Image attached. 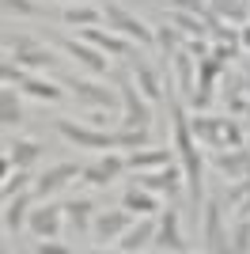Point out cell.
Instances as JSON below:
<instances>
[{
	"mask_svg": "<svg viewBox=\"0 0 250 254\" xmlns=\"http://www.w3.org/2000/svg\"><path fill=\"white\" fill-rule=\"evenodd\" d=\"M201 235H205V251H212V254L231 251V239L224 232V205L220 201H205V228H201Z\"/></svg>",
	"mask_w": 250,
	"mask_h": 254,
	"instance_id": "ba28073f",
	"label": "cell"
},
{
	"mask_svg": "<svg viewBox=\"0 0 250 254\" xmlns=\"http://www.w3.org/2000/svg\"><path fill=\"white\" fill-rule=\"evenodd\" d=\"M83 167H76V163H57V167H50V171H42L38 179H34V197H42V201H46V197H50V193H57L64 186V182L68 179H76V175H80Z\"/></svg>",
	"mask_w": 250,
	"mask_h": 254,
	"instance_id": "e0dca14e",
	"label": "cell"
},
{
	"mask_svg": "<svg viewBox=\"0 0 250 254\" xmlns=\"http://www.w3.org/2000/svg\"><path fill=\"white\" fill-rule=\"evenodd\" d=\"M239 216H250V193H247V201L239 205Z\"/></svg>",
	"mask_w": 250,
	"mask_h": 254,
	"instance_id": "7bdbcfd3",
	"label": "cell"
},
{
	"mask_svg": "<svg viewBox=\"0 0 250 254\" xmlns=\"http://www.w3.org/2000/svg\"><path fill=\"white\" fill-rule=\"evenodd\" d=\"M0 80H4V84H15V87H19L23 80H27V68H23L19 61H11V57H8V61L0 64Z\"/></svg>",
	"mask_w": 250,
	"mask_h": 254,
	"instance_id": "8d00e7d4",
	"label": "cell"
},
{
	"mask_svg": "<svg viewBox=\"0 0 250 254\" xmlns=\"http://www.w3.org/2000/svg\"><path fill=\"white\" fill-rule=\"evenodd\" d=\"M133 228V212L125 209H106V212H99L95 216V235L103 239V243H114V239H122L125 232Z\"/></svg>",
	"mask_w": 250,
	"mask_h": 254,
	"instance_id": "5bb4252c",
	"label": "cell"
},
{
	"mask_svg": "<svg viewBox=\"0 0 250 254\" xmlns=\"http://www.w3.org/2000/svg\"><path fill=\"white\" fill-rule=\"evenodd\" d=\"M152 247H156V251H171V254L189 251V243L182 239V232H178V212H175V209H163V212H159V224H156V239H152Z\"/></svg>",
	"mask_w": 250,
	"mask_h": 254,
	"instance_id": "4fadbf2b",
	"label": "cell"
},
{
	"mask_svg": "<svg viewBox=\"0 0 250 254\" xmlns=\"http://www.w3.org/2000/svg\"><path fill=\"white\" fill-rule=\"evenodd\" d=\"M167 19L175 23V27L186 34V38H205V34H208V23L201 19V15H193V11H178V8H171V15H167Z\"/></svg>",
	"mask_w": 250,
	"mask_h": 254,
	"instance_id": "4316f807",
	"label": "cell"
},
{
	"mask_svg": "<svg viewBox=\"0 0 250 254\" xmlns=\"http://www.w3.org/2000/svg\"><path fill=\"white\" fill-rule=\"evenodd\" d=\"M212 167L220 171V175H228V179H247L250 175V148H216L212 152Z\"/></svg>",
	"mask_w": 250,
	"mask_h": 254,
	"instance_id": "2e32d148",
	"label": "cell"
},
{
	"mask_svg": "<svg viewBox=\"0 0 250 254\" xmlns=\"http://www.w3.org/2000/svg\"><path fill=\"white\" fill-rule=\"evenodd\" d=\"M167 4H171V8H178V11H193V15H201L208 27L216 23V15H212V8H208L205 0H167Z\"/></svg>",
	"mask_w": 250,
	"mask_h": 254,
	"instance_id": "e575fe53",
	"label": "cell"
},
{
	"mask_svg": "<svg viewBox=\"0 0 250 254\" xmlns=\"http://www.w3.org/2000/svg\"><path fill=\"white\" fill-rule=\"evenodd\" d=\"M19 91H27V95H34V99H50V103H57V99L64 95L57 84H46V80H34V76H27V80H23Z\"/></svg>",
	"mask_w": 250,
	"mask_h": 254,
	"instance_id": "1f68e13d",
	"label": "cell"
},
{
	"mask_svg": "<svg viewBox=\"0 0 250 254\" xmlns=\"http://www.w3.org/2000/svg\"><path fill=\"white\" fill-rule=\"evenodd\" d=\"M175 61V76H178V87H182V95H189L193 99V91H197V80H193V68H197V57L182 46V50L171 57Z\"/></svg>",
	"mask_w": 250,
	"mask_h": 254,
	"instance_id": "cb8c5ba5",
	"label": "cell"
},
{
	"mask_svg": "<svg viewBox=\"0 0 250 254\" xmlns=\"http://www.w3.org/2000/svg\"><path fill=\"white\" fill-rule=\"evenodd\" d=\"M125 167H129V163H125V156H118V152H106L99 163H91V167H83V171H80V179L87 182V186H110V182H114Z\"/></svg>",
	"mask_w": 250,
	"mask_h": 254,
	"instance_id": "9a60e30c",
	"label": "cell"
},
{
	"mask_svg": "<svg viewBox=\"0 0 250 254\" xmlns=\"http://www.w3.org/2000/svg\"><path fill=\"white\" fill-rule=\"evenodd\" d=\"M103 23L110 27V31L125 34V38H133L136 46H152V42H156V31H152V27H144L133 11H125L122 4H114V0H106V4H103Z\"/></svg>",
	"mask_w": 250,
	"mask_h": 254,
	"instance_id": "277c9868",
	"label": "cell"
},
{
	"mask_svg": "<svg viewBox=\"0 0 250 254\" xmlns=\"http://www.w3.org/2000/svg\"><path fill=\"white\" fill-rule=\"evenodd\" d=\"M182 38H186V34L178 31L175 23H171V27H159V31H156V46L163 50V57H175V53L182 50V46H186Z\"/></svg>",
	"mask_w": 250,
	"mask_h": 254,
	"instance_id": "f546056e",
	"label": "cell"
},
{
	"mask_svg": "<svg viewBox=\"0 0 250 254\" xmlns=\"http://www.w3.org/2000/svg\"><path fill=\"white\" fill-rule=\"evenodd\" d=\"M129 61H133V80H136V87H140V91L148 95V103L163 99V84H159L156 68H152L144 57H136V53H129Z\"/></svg>",
	"mask_w": 250,
	"mask_h": 254,
	"instance_id": "ffe728a7",
	"label": "cell"
},
{
	"mask_svg": "<svg viewBox=\"0 0 250 254\" xmlns=\"http://www.w3.org/2000/svg\"><path fill=\"white\" fill-rule=\"evenodd\" d=\"M57 133L68 137L76 148H118V144H114V133L95 129V126H80V122H68V118H57Z\"/></svg>",
	"mask_w": 250,
	"mask_h": 254,
	"instance_id": "8992f818",
	"label": "cell"
},
{
	"mask_svg": "<svg viewBox=\"0 0 250 254\" xmlns=\"http://www.w3.org/2000/svg\"><path fill=\"white\" fill-rule=\"evenodd\" d=\"M8 53H11V61H19L23 68H53V64H57V57H53L46 46L31 42V38H23V34H15L8 42Z\"/></svg>",
	"mask_w": 250,
	"mask_h": 254,
	"instance_id": "9c48e42d",
	"label": "cell"
},
{
	"mask_svg": "<svg viewBox=\"0 0 250 254\" xmlns=\"http://www.w3.org/2000/svg\"><path fill=\"white\" fill-rule=\"evenodd\" d=\"M186 50L193 53V57H208V53H212V46H208L205 38H186Z\"/></svg>",
	"mask_w": 250,
	"mask_h": 254,
	"instance_id": "ab89813d",
	"label": "cell"
},
{
	"mask_svg": "<svg viewBox=\"0 0 250 254\" xmlns=\"http://www.w3.org/2000/svg\"><path fill=\"white\" fill-rule=\"evenodd\" d=\"M34 251L38 254H68V247H61V243H34Z\"/></svg>",
	"mask_w": 250,
	"mask_h": 254,
	"instance_id": "60d3db41",
	"label": "cell"
},
{
	"mask_svg": "<svg viewBox=\"0 0 250 254\" xmlns=\"http://www.w3.org/2000/svg\"><path fill=\"white\" fill-rule=\"evenodd\" d=\"M0 122H4L8 129L23 122V106H19V95H15L11 84H4V91H0Z\"/></svg>",
	"mask_w": 250,
	"mask_h": 254,
	"instance_id": "83f0119b",
	"label": "cell"
},
{
	"mask_svg": "<svg viewBox=\"0 0 250 254\" xmlns=\"http://www.w3.org/2000/svg\"><path fill=\"white\" fill-rule=\"evenodd\" d=\"M122 205L129 212H133V216H156L159 212V201H156V193L152 190H144V186H129V190H125V197H122Z\"/></svg>",
	"mask_w": 250,
	"mask_h": 254,
	"instance_id": "603a6c76",
	"label": "cell"
},
{
	"mask_svg": "<svg viewBox=\"0 0 250 254\" xmlns=\"http://www.w3.org/2000/svg\"><path fill=\"white\" fill-rule=\"evenodd\" d=\"M27 216H31V193L23 190V193H15V197L4 201V232L15 235L23 224H27Z\"/></svg>",
	"mask_w": 250,
	"mask_h": 254,
	"instance_id": "7402d4cb",
	"label": "cell"
},
{
	"mask_svg": "<svg viewBox=\"0 0 250 254\" xmlns=\"http://www.w3.org/2000/svg\"><path fill=\"white\" fill-rule=\"evenodd\" d=\"M27 186H34V179L27 175V167H15V175H8V179H4V201H8V197H15V193H23Z\"/></svg>",
	"mask_w": 250,
	"mask_h": 254,
	"instance_id": "836d02e7",
	"label": "cell"
},
{
	"mask_svg": "<svg viewBox=\"0 0 250 254\" xmlns=\"http://www.w3.org/2000/svg\"><path fill=\"white\" fill-rule=\"evenodd\" d=\"M4 148H8V156H11L15 167H31V163H38V156H42L38 140H11V144H4Z\"/></svg>",
	"mask_w": 250,
	"mask_h": 254,
	"instance_id": "f1b7e54d",
	"label": "cell"
},
{
	"mask_svg": "<svg viewBox=\"0 0 250 254\" xmlns=\"http://www.w3.org/2000/svg\"><path fill=\"white\" fill-rule=\"evenodd\" d=\"M64 87H72V95L80 99V103L103 106V110H114V103L122 99V95H114V87H103V84H95V80H83V76H68Z\"/></svg>",
	"mask_w": 250,
	"mask_h": 254,
	"instance_id": "8fae6325",
	"label": "cell"
},
{
	"mask_svg": "<svg viewBox=\"0 0 250 254\" xmlns=\"http://www.w3.org/2000/svg\"><path fill=\"white\" fill-rule=\"evenodd\" d=\"M64 23L68 27H95V23H103V8H87V4L68 8L64 11Z\"/></svg>",
	"mask_w": 250,
	"mask_h": 254,
	"instance_id": "4dcf8cb0",
	"label": "cell"
},
{
	"mask_svg": "<svg viewBox=\"0 0 250 254\" xmlns=\"http://www.w3.org/2000/svg\"><path fill=\"white\" fill-rule=\"evenodd\" d=\"M125 163L133 171H156V167H167L171 163V148H144V152H129L125 156Z\"/></svg>",
	"mask_w": 250,
	"mask_h": 254,
	"instance_id": "484cf974",
	"label": "cell"
},
{
	"mask_svg": "<svg viewBox=\"0 0 250 254\" xmlns=\"http://www.w3.org/2000/svg\"><path fill=\"white\" fill-rule=\"evenodd\" d=\"M61 50L72 53V57L83 64V68H87V72H106V61H110V57H106L99 46L83 42V38H80V42H76V38H61Z\"/></svg>",
	"mask_w": 250,
	"mask_h": 254,
	"instance_id": "ac0fdd59",
	"label": "cell"
},
{
	"mask_svg": "<svg viewBox=\"0 0 250 254\" xmlns=\"http://www.w3.org/2000/svg\"><path fill=\"white\" fill-rule=\"evenodd\" d=\"M133 182H136V186H144V190H152V193L178 197L182 182H186V171H182V163H167L163 171H136Z\"/></svg>",
	"mask_w": 250,
	"mask_h": 254,
	"instance_id": "5b68a950",
	"label": "cell"
},
{
	"mask_svg": "<svg viewBox=\"0 0 250 254\" xmlns=\"http://www.w3.org/2000/svg\"><path fill=\"white\" fill-rule=\"evenodd\" d=\"M224 68H228V64H220L212 53H208V57H197V91L189 99L193 110H205V106L212 103V87H216V80L224 76Z\"/></svg>",
	"mask_w": 250,
	"mask_h": 254,
	"instance_id": "52a82bcc",
	"label": "cell"
},
{
	"mask_svg": "<svg viewBox=\"0 0 250 254\" xmlns=\"http://www.w3.org/2000/svg\"><path fill=\"white\" fill-rule=\"evenodd\" d=\"M83 42H91V46H99V50L106 53V57H129L133 53V38H125V34H118V31H110V27H83V34H80Z\"/></svg>",
	"mask_w": 250,
	"mask_h": 254,
	"instance_id": "7c38bea8",
	"label": "cell"
},
{
	"mask_svg": "<svg viewBox=\"0 0 250 254\" xmlns=\"http://www.w3.org/2000/svg\"><path fill=\"white\" fill-rule=\"evenodd\" d=\"M61 224H64V205H50V201L31 209V216H27V228L34 239H57Z\"/></svg>",
	"mask_w": 250,
	"mask_h": 254,
	"instance_id": "30bf717a",
	"label": "cell"
},
{
	"mask_svg": "<svg viewBox=\"0 0 250 254\" xmlns=\"http://www.w3.org/2000/svg\"><path fill=\"white\" fill-rule=\"evenodd\" d=\"M167 106H171V126H175V152H178V163L186 171V186H189V201L197 209L205 201V182H201V152H197V137L189 129V114L186 106L178 103L171 91H167Z\"/></svg>",
	"mask_w": 250,
	"mask_h": 254,
	"instance_id": "6da1fadb",
	"label": "cell"
},
{
	"mask_svg": "<svg viewBox=\"0 0 250 254\" xmlns=\"http://www.w3.org/2000/svg\"><path fill=\"white\" fill-rule=\"evenodd\" d=\"M4 11H15V15H38V4L34 0H0Z\"/></svg>",
	"mask_w": 250,
	"mask_h": 254,
	"instance_id": "f35d334b",
	"label": "cell"
},
{
	"mask_svg": "<svg viewBox=\"0 0 250 254\" xmlns=\"http://www.w3.org/2000/svg\"><path fill=\"white\" fill-rule=\"evenodd\" d=\"M152 239H156V220H152V216H144V220L133 224V228L122 235V239H114V247H118V251H125V254H133V251L152 247Z\"/></svg>",
	"mask_w": 250,
	"mask_h": 254,
	"instance_id": "d6986e66",
	"label": "cell"
},
{
	"mask_svg": "<svg viewBox=\"0 0 250 254\" xmlns=\"http://www.w3.org/2000/svg\"><path fill=\"white\" fill-rule=\"evenodd\" d=\"M91 212H95V205L87 201V197H72V201L64 205V220H68V232H72V235H83L87 228H91Z\"/></svg>",
	"mask_w": 250,
	"mask_h": 254,
	"instance_id": "d4e9b609",
	"label": "cell"
},
{
	"mask_svg": "<svg viewBox=\"0 0 250 254\" xmlns=\"http://www.w3.org/2000/svg\"><path fill=\"white\" fill-rule=\"evenodd\" d=\"M231 251L235 254H250V216H239L235 235H231Z\"/></svg>",
	"mask_w": 250,
	"mask_h": 254,
	"instance_id": "d590c367",
	"label": "cell"
},
{
	"mask_svg": "<svg viewBox=\"0 0 250 254\" xmlns=\"http://www.w3.org/2000/svg\"><path fill=\"white\" fill-rule=\"evenodd\" d=\"M114 144H118V148H144V144H148V126H140V129H122V126H118Z\"/></svg>",
	"mask_w": 250,
	"mask_h": 254,
	"instance_id": "d6a6232c",
	"label": "cell"
},
{
	"mask_svg": "<svg viewBox=\"0 0 250 254\" xmlns=\"http://www.w3.org/2000/svg\"><path fill=\"white\" fill-rule=\"evenodd\" d=\"M189 129H193V137L208 148H239L243 144V129L235 118H208V114H197L189 118Z\"/></svg>",
	"mask_w": 250,
	"mask_h": 254,
	"instance_id": "7a4b0ae2",
	"label": "cell"
},
{
	"mask_svg": "<svg viewBox=\"0 0 250 254\" xmlns=\"http://www.w3.org/2000/svg\"><path fill=\"white\" fill-rule=\"evenodd\" d=\"M247 193H250V175L247 179H235V186L228 190V209H239V205L247 201Z\"/></svg>",
	"mask_w": 250,
	"mask_h": 254,
	"instance_id": "74e56055",
	"label": "cell"
},
{
	"mask_svg": "<svg viewBox=\"0 0 250 254\" xmlns=\"http://www.w3.org/2000/svg\"><path fill=\"white\" fill-rule=\"evenodd\" d=\"M118 95H122V118H118V126L122 129H140L152 122V106H148V95L136 87V80L129 72L118 76Z\"/></svg>",
	"mask_w": 250,
	"mask_h": 254,
	"instance_id": "3957f363",
	"label": "cell"
},
{
	"mask_svg": "<svg viewBox=\"0 0 250 254\" xmlns=\"http://www.w3.org/2000/svg\"><path fill=\"white\" fill-rule=\"evenodd\" d=\"M239 42H243V46L250 50V27H243V31H239Z\"/></svg>",
	"mask_w": 250,
	"mask_h": 254,
	"instance_id": "b9f144b4",
	"label": "cell"
},
{
	"mask_svg": "<svg viewBox=\"0 0 250 254\" xmlns=\"http://www.w3.org/2000/svg\"><path fill=\"white\" fill-rule=\"evenodd\" d=\"M208 8H212L216 19L231 23V27H247L250 23V0H208Z\"/></svg>",
	"mask_w": 250,
	"mask_h": 254,
	"instance_id": "44dd1931",
	"label": "cell"
}]
</instances>
